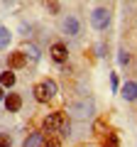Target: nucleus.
Segmentation results:
<instances>
[{
    "instance_id": "1",
    "label": "nucleus",
    "mask_w": 137,
    "mask_h": 147,
    "mask_svg": "<svg viewBox=\"0 0 137 147\" xmlns=\"http://www.w3.org/2000/svg\"><path fill=\"white\" fill-rule=\"evenodd\" d=\"M32 93H34V98H37L39 103H49V98L56 93V84H54V81H42V84H34Z\"/></svg>"
},
{
    "instance_id": "2",
    "label": "nucleus",
    "mask_w": 137,
    "mask_h": 147,
    "mask_svg": "<svg viewBox=\"0 0 137 147\" xmlns=\"http://www.w3.org/2000/svg\"><path fill=\"white\" fill-rule=\"evenodd\" d=\"M64 123H66V115H64L61 110H59V113H49V115L44 118V132H49V135H52V132H59Z\"/></svg>"
},
{
    "instance_id": "3",
    "label": "nucleus",
    "mask_w": 137,
    "mask_h": 147,
    "mask_svg": "<svg viewBox=\"0 0 137 147\" xmlns=\"http://www.w3.org/2000/svg\"><path fill=\"white\" fill-rule=\"evenodd\" d=\"M91 25H93L95 30H105V27L110 25V12H108L105 7H95L93 15H91Z\"/></svg>"
},
{
    "instance_id": "4",
    "label": "nucleus",
    "mask_w": 137,
    "mask_h": 147,
    "mask_svg": "<svg viewBox=\"0 0 137 147\" xmlns=\"http://www.w3.org/2000/svg\"><path fill=\"white\" fill-rule=\"evenodd\" d=\"M49 54H52V59H54L56 64H64V61L68 59V49L64 47L61 42H54L52 47H49Z\"/></svg>"
},
{
    "instance_id": "5",
    "label": "nucleus",
    "mask_w": 137,
    "mask_h": 147,
    "mask_svg": "<svg viewBox=\"0 0 137 147\" xmlns=\"http://www.w3.org/2000/svg\"><path fill=\"white\" fill-rule=\"evenodd\" d=\"M5 108H7V113H17V110L22 108V98H20V93H10V96H5Z\"/></svg>"
},
{
    "instance_id": "6",
    "label": "nucleus",
    "mask_w": 137,
    "mask_h": 147,
    "mask_svg": "<svg viewBox=\"0 0 137 147\" xmlns=\"http://www.w3.org/2000/svg\"><path fill=\"white\" fill-rule=\"evenodd\" d=\"M25 64H27L25 52H12L10 57H7V66H10V69H22Z\"/></svg>"
},
{
    "instance_id": "7",
    "label": "nucleus",
    "mask_w": 137,
    "mask_h": 147,
    "mask_svg": "<svg viewBox=\"0 0 137 147\" xmlns=\"http://www.w3.org/2000/svg\"><path fill=\"white\" fill-rule=\"evenodd\" d=\"M15 81H17V76L12 74V69H7V71L0 74V86H3V88H12V86H15Z\"/></svg>"
},
{
    "instance_id": "8",
    "label": "nucleus",
    "mask_w": 137,
    "mask_h": 147,
    "mask_svg": "<svg viewBox=\"0 0 137 147\" xmlns=\"http://www.w3.org/2000/svg\"><path fill=\"white\" fill-rule=\"evenodd\" d=\"M64 32H66V34H71V37H76V34H79V20H76L74 15L64 20Z\"/></svg>"
},
{
    "instance_id": "9",
    "label": "nucleus",
    "mask_w": 137,
    "mask_h": 147,
    "mask_svg": "<svg viewBox=\"0 0 137 147\" xmlns=\"http://www.w3.org/2000/svg\"><path fill=\"white\" fill-rule=\"evenodd\" d=\"M44 140H47V137H44L42 132H32V135L25 140V145H22V147H42Z\"/></svg>"
},
{
    "instance_id": "10",
    "label": "nucleus",
    "mask_w": 137,
    "mask_h": 147,
    "mask_svg": "<svg viewBox=\"0 0 137 147\" xmlns=\"http://www.w3.org/2000/svg\"><path fill=\"white\" fill-rule=\"evenodd\" d=\"M122 98L125 100H135L137 98V84L135 81H127V84L122 86Z\"/></svg>"
},
{
    "instance_id": "11",
    "label": "nucleus",
    "mask_w": 137,
    "mask_h": 147,
    "mask_svg": "<svg viewBox=\"0 0 137 147\" xmlns=\"http://www.w3.org/2000/svg\"><path fill=\"white\" fill-rule=\"evenodd\" d=\"M10 44V30H5V27H0V49L7 47Z\"/></svg>"
},
{
    "instance_id": "12",
    "label": "nucleus",
    "mask_w": 137,
    "mask_h": 147,
    "mask_svg": "<svg viewBox=\"0 0 137 147\" xmlns=\"http://www.w3.org/2000/svg\"><path fill=\"white\" fill-rule=\"evenodd\" d=\"M93 130L98 132V135H110V130H108V125H105V123H103V120H95Z\"/></svg>"
},
{
    "instance_id": "13",
    "label": "nucleus",
    "mask_w": 137,
    "mask_h": 147,
    "mask_svg": "<svg viewBox=\"0 0 137 147\" xmlns=\"http://www.w3.org/2000/svg\"><path fill=\"white\" fill-rule=\"evenodd\" d=\"M42 147H61V142H59L54 135H49L47 140H44V145H42Z\"/></svg>"
},
{
    "instance_id": "14",
    "label": "nucleus",
    "mask_w": 137,
    "mask_h": 147,
    "mask_svg": "<svg viewBox=\"0 0 137 147\" xmlns=\"http://www.w3.org/2000/svg\"><path fill=\"white\" fill-rule=\"evenodd\" d=\"M10 135H7V132H3V135H0V147H10Z\"/></svg>"
},
{
    "instance_id": "15",
    "label": "nucleus",
    "mask_w": 137,
    "mask_h": 147,
    "mask_svg": "<svg viewBox=\"0 0 137 147\" xmlns=\"http://www.w3.org/2000/svg\"><path fill=\"white\" fill-rule=\"evenodd\" d=\"M105 147H118V137H115V132H110L108 135V145Z\"/></svg>"
},
{
    "instance_id": "16",
    "label": "nucleus",
    "mask_w": 137,
    "mask_h": 147,
    "mask_svg": "<svg viewBox=\"0 0 137 147\" xmlns=\"http://www.w3.org/2000/svg\"><path fill=\"white\" fill-rule=\"evenodd\" d=\"M118 61H120L122 66H125V64L130 61V57H127V52H120V57H118Z\"/></svg>"
},
{
    "instance_id": "17",
    "label": "nucleus",
    "mask_w": 137,
    "mask_h": 147,
    "mask_svg": "<svg viewBox=\"0 0 137 147\" xmlns=\"http://www.w3.org/2000/svg\"><path fill=\"white\" fill-rule=\"evenodd\" d=\"M0 100H5V93H3V86H0Z\"/></svg>"
}]
</instances>
